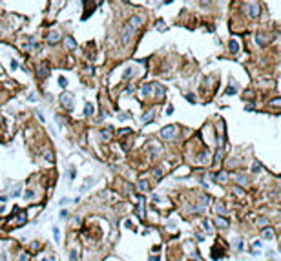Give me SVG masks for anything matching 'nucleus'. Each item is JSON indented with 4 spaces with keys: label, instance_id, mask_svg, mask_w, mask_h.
<instances>
[{
    "label": "nucleus",
    "instance_id": "1",
    "mask_svg": "<svg viewBox=\"0 0 281 261\" xmlns=\"http://www.w3.org/2000/svg\"><path fill=\"white\" fill-rule=\"evenodd\" d=\"M140 24H143V17H139V15H135V17H131L130 20H128V24L122 28V31H121V42L122 44H128L130 40H131V37H133V33L140 28Z\"/></svg>",
    "mask_w": 281,
    "mask_h": 261
},
{
    "label": "nucleus",
    "instance_id": "2",
    "mask_svg": "<svg viewBox=\"0 0 281 261\" xmlns=\"http://www.w3.org/2000/svg\"><path fill=\"white\" fill-rule=\"evenodd\" d=\"M175 133H177V126H175V124L165 126V128L161 130V137H162V139H166V141H172V139L175 137Z\"/></svg>",
    "mask_w": 281,
    "mask_h": 261
},
{
    "label": "nucleus",
    "instance_id": "3",
    "mask_svg": "<svg viewBox=\"0 0 281 261\" xmlns=\"http://www.w3.org/2000/svg\"><path fill=\"white\" fill-rule=\"evenodd\" d=\"M246 13H248V17L257 18V17H259V4H257V2H250V4H246Z\"/></svg>",
    "mask_w": 281,
    "mask_h": 261
},
{
    "label": "nucleus",
    "instance_id": "4",
    "mask_svg": "<svg viewBox=\"0 0 281 261\" xmlns=\"http://www.w3.org/2000/svg\"><path fill=\"white\" fill-rule=\"evenodd\" d=\"M153 97H155V101H162V99H165V88H162V84L153 82Z\"/></svg>",
    "mask_w": 281,
    "mask_h": 261
},
{
    "label": "nucleus",
    "instance_id": "5",
    "mask_svg": "<svg viewBox=\"0 0 281 261\" xmlns=\"http://www.w3.org/2000/svg\"><path fill=\"white\" fill-rule=\"evenodd\" d=\"M60 102H62V106H64V108H68V110H73V97H71L69 93H62Z\"/></svg>",
    "mask_w": 281,
    "mask_h": 261
},
{
    "label": "nucleus",
    "instance_id": "6",
    "mask_svg": "<svg viewBox=\"0 0 281 261\" xmlns=\"http://www.w3.org/2000/svg\"><path fill=\"white\" fill-rule=\"evenodd\" d=\"M140 93H143L144 97H148V95H153V82L143 84V88H140Z\"/></svg>",
    "mask_w": 281,
    "mask_h": 261
},
{
    "label": "nucleus",
    "instance_id": "7",
    "mask_svg": "<svg viewBox=\"0 0 281 261\" xmlns=\"http://www.w3.org/2000/svg\"><path fill=\"white\" fill-rule=\"evenodd\" d=\"M95 183H97V179H95V177H88V179L84 181V184L80 186V192H82V194H84V192H88L89 186H91V184H95Z\"/></svg>",
    "mask_w": 281,
    "mask_h": 261
},
{
    "label": "nucleus",
    "instance_id": "8",
    "mask_svg": "<svg viewBox=\"0 0 281 261\" xmlns=\"http://www.w3.org/2000/svg\"><path fill=\"white\" fill-rule=\"evenodd\" d=\"M60 40V35L57 33V31H48V42L50 44H55V42H59Z\"/></svg>",
    "mask_w": 281,
    "mask_h": 261
},
{
    "label": "nucleus",
    "instance_id": "9",
    "mask_svg": "<svg viewBox=\"0 0 281 261\" xmlns=\"http://www.w3.org/2000/svg\"><path fill=\"white\" fill-rule=\"evenodd\" d=\"M261 235H263V239H267V241L274 239V234H272V228H263V230H261Z\"/></svg>",
    "mask_w": 281,
    "mask_h": 261
},
{
    "label": "nucleus",
    "instance_id": "10",
    "mask_svg": "<svg viewBox=\"0 0 281 261\" xmlns=\"http://www.w3.org/2000/svg\"><path fill=\"white\" fill-rule=\"evenodd\" d=\"M37 75H38L40 79H46V77H48V75H50V69H46V66L42 64V66L38 68V71H37Z\"/></svg>",
    "mask_w": 281,
    "mask_h": 261
},
{
    "label": "nucleus",
    "instance_id": "11",
    "mask_svg": "<svg viewBox=\"0 0 281 261\" xmlns=\"http://www.w3.org/2000/svg\"><path fill=\"white\" fill-rule=\"evenodd\" d=\"M133 71H135V68H133V66H128V68L124 69V73H122V80H128V79L133 75Z\"/></svg>",
    "mask_w": 281,
    "mask_h": 261
},
{
    "label": "nucleus",
    "instance_id": "12",
    "mask_svg": "<svg viewBox=\"0 0 281 261\" xmlns=\"http://www.w3.org/2000/svg\"><path fill=\"white\" fill-rule=\"evenodd\" d=\"M101 137L106 139V141H110V137H111V126H106V128L101 132Z\"/></svg>",
    "mask_w": 281,
    "mask_h": 261
},
{
    "label": "nucleus",
    "instance_id": "13",
    "mask_svg": "<svg viewBox=\"0 0 281 261\" xmlns=\"http://www.w3.org/2000/svg\"><path fill=\"white\" fill-rule=\"evenodd\" d=\"M64 44H66L68 50H75V46H77V44H75V40H73V38H69V37L64 40Z\"/></svg>",
    "mask_w": 281,
    "mask_h": 261
},
{
    "label": "nucleus",
    "instance_id": "14",
    "mask_svg": "<svg viewBox=\"0 0 281 261\" xmlns=\"http://www.w3.org/2000/svg\"><path fill=\"white\" fill-rule=\"evenodd\" d=\"M139 190H140V192H148V190H150L148 181H144V179H143V181H139Z\"/></svg>",
    "mask_w": 281,
    "mask_h": 261
},
{
    "label": "nucleus",
    "instance_id": "15",
    "mask_svg": "<svg viewBox=\"0 0 281 261\" xmlns=\"http://www.w3.org/2000/svg\"><path fill=\"white\" fill-rule=\"evenodd\" d=\"M228 47H230V51H232V53H237V50H239V46H237L236 40H230V42H228Z\"/></svg>",
    "mask_w": 281,
    "mask_h": 261
},
{
    "label": "nucleus",
    "instance_id": "16",
    "mask_svg": "<svg viewBox=\"0 0 281 261\" xmlns=\"http://www.w3.org/2000/svg\"><path fill=\"white\" fill-rule=\"evenodd\" d=\"M216 225H217L219 228H226V226H228V221L223 219V217H217V219H216Z\"/></svg>",
    "mask_w": 281,
    "mask_h": 261
},
{
    "label": "nucleus",
    "instance_id": "17",
    "mask_svg": "<svg viewBox=\"0 0 281 261\" xmlns=\"http://www.w3.org/2000/svg\"><path fill=\"white\" fill-rule=\"evenodd\" d=\"M255 38H257V44H259L261 47H263V46H267V40H265V35H263V33H257V37H255Z\"/></svg>",
    "mask_w": 281,
    "mask_h": 261
},
{
    "label": "nucleus",
    "instance_id": "18",
    "mask_svg": "<svg viewBox=\"0 0 281 261\" xmlns=\"http://www.w3.org/2000/svg\"><path fill=\"white\" fill-rule=\"evenodd\" d=\"M150 121H153V111H146L143 115V123H150Z\"/></svg>",
    "mask_w": 281,
    "mask_h": 261
},
{
    "label": "nucleus",
    "instance_id": "19",
    "mask_svg": "<svg viewBox=\"0 0 281 261\" xmlns=\"http://www.w3.org/2000/svg\"><path fill=\"white\" fill-rule=\"evenodd\" d=\"M203 226H204V230L208 232V234H212L214 230H212V223H210L208 219H203Z\"/></svg>",
    "mask_w": 281,
    "mask_h": 261
},
{
    "label": "nucleus",
    "instance_id": "20",
    "mask_svg": "<svg viewBox=\"0 0 281 261\" xmlns=\"http://www.w3.org/2000/svg\"><path fill=\"white\" fill-rule=\"evenodd\" d=\"M236 179H237V183H239V184H243V186H246V184H248V177H246V175H237Z\"/></svg>",
    "mask_w": 281,
    "mask_h": 261
},
{
    "label": "nucleus",
    "instance_id": "21",
    "mask_svg": "<svg viewBox=\"0 0 281 261\" xmlns=\"http://www.w3.org/2000/svg\"><path fill=\"white\" fill-rule=\"evenodd\" d=\"M93 113V106L89 104V102H86V106H84V115H91Z\"/></svg>",
    "mask_w": 281,
    "mask_h": 261
},
{
    "label": "nucleus",
    "instance_id": "22",
    "mask_svg": "<svg viewBox=\"0 0 281 261\" xmlns=\"http://www.w3.org/2000/svg\"><path fill=\"white\" fill-rule=\"evenodd\" d=\"M197 161H199L201 164H204V162H208V153H206V152H203V153L199 155V159H197Z\"/></svg>",
    "mask_w": 281,
    "mask_h": 261
},
{
    "label": "nucleus",
    "instance_id": "23",
    "mask_svg": "<svg viewBox=\"0 0 281 261\" xmlns=\"http://www.w3.org/2000/svg\"><path fill=\"white\" fill-rule=\"evenodd\" d=\"M216 181H219V183H225V181H226V174H225V172L217 174V175H216Z\"/></svg>",
    "mask_w": 281,
    "mask_h": 261
},
{
    "label": "nucleus",
    "instance_id": "24",
    "mask_svg": "<svg viewBox=\"0 0 281 261\" xmlns=\"http://www.w3.org/2000/svg\"><path fill=\"white\" fill-rule=\"evenodd\" d=\"M59 86L60 88H66L68 86V79L66 77H59Z\"/></svg>",
    "mask_w": 281,
    "mask_h": 261
},
{
    "label": "nucleus",
    "instance_id": "25",
    "mask_svg": "<svg viewBox=\"0 0 281 261\" xmlns=\"http://www.w3.org/2000/svg\"><path fill=\"white\" fill-rule=\"evenodd\" d=\"M216 212H217V214H225V205H223V203H217V205H216Z\"/></svg>",
    "mask_w": 281,
    "mask_h": 261
},
{
    "label": "nucleus",
    "instance_id": "26",
    "mask_svg": "<svg viewBox=\"0 0 281 261\" xmlns=\"http://www.w3.org/2000/svg\"><path fill=\"white\" fill-rule=\"evenodd\" d=\"M69 261H77V250L75 248L69 250Z\"/></svg>",
    "mask_w": 281,
    "mask_h": 261
},
{
    "label": "nucleus",
    "instance_id": "27",
    "mask_svg": "<svg viewBox=\"0 0 281 261\" xmlns=\"http://www.w3.org/2000/svg\"><path fill=\"white\" fill-rule=\"evenodd\" d=\"M44 161L53 162V155H51V152H44Z\"/></svg>",
    "mask_w": 281,
    "mask_h": 261
},
{
    "label": "nucleus",
    "instance_id": "28",
    "mask_svg": "<svg viewBox=\"0 0 281 261\" xmlns=\"http://www.w3.org/2000/svg\"><path fill=\"white\" fill-rule=\"evenodd\" d=\"M252 247H254V250H255V252H259L263 245H261V241H254V243H252Z\"/></svg>",
    "mask_w": 281,
    "mask_h": 261
},
{
    "label": "nucleus",
    "instance_id": "29",
    "mask_svg": "<svg viewBox=\"0 0 281 261\" xmlns=\"http://www.w3.org/2000/svg\"><path fill=\"white\" fill-rule=\"evenodd\" d=\"M226 93H228V95H234V93H236V86H234V82L226 88Z\"/></svg>",
    "mask_w": 281,
    "mask_h": 261
},
{
    "label": "nucleus",
    "instance_id": "30",
    "mask_svg": "<svg viewBox=\"0 0 281 261\" xmlns=\"http://www.w3.org/2000/svg\"><path fill=\"white\" fill-rule=\"evenodd\" d=\"M17 223L18 225H24L26 223V214H20V217H17Z\"/></svg>",
    "mask_w": 281,
    "mask_h": 261
},
{
    "label": "nucleus",
    "instance_id": "31",
    "mask_svg": "<svg viewBox=\"0 0 281 261\" xmlns=\"http://www.w3.org/2000/svg\"><path fill=\"white\" fill-rule=\"evenodd\" d=\"M53 237H55V241H60V232H59V228H57V226L53 228Z\"/></svg>",
    "mask_w": 281,
    "mask_h": 261
},
{
    "label": "nucleus",
    "instance_id": "32",
    "mask_svg": "<svg viewBox=\"0 0 281 261\" xmlns=\"http://www.w3.org/2000/svg\"><path fill=\"white\" fill-rule=\"evenodd\" d=\"M157 29L159 31H165V20H157Z\"/></svg>",
    "mask_w": 281,
    "mask_h": 261
},
{
    "label": "nucleus",
    "instance_id": "33",
    "mask_svg": "<svg viewBox=\"0 0 281 261\" xmlns=\"http://www.w3.org/2000/svg\"><path fill=\"white\" fill-rule=\"evenodd\" d=\"M234 247L237 250H243V245H241V239H234Z\"/></svg>",
    "mask_w": 281,
    "mask_h": 261
},
{
    "label": "nucleus",
    "instance_id": "34",
    "mask_svg": "<svg viewBox=\"0 0 281 261\" xmlns=\"http://www.w3.org/2000/svg\"><path fill=\"white\" fill-rule=\"evenodd\" d=\"M153 175H155V179H161V177H162V172H161L159 168H155V170H153Z\"/></svg>",
    "mask_w": 281,
    "mask_h": 261
},
{
    "label": "nucleus",
    "instance_id": "35",
    "mask_svg": "<svg viewBox=\"0 0 281 261\" xmlns=\"http://www.w3.org/2000/svg\"><path fill=\"white\" fill-rule=\"evenodd\" d=\"M186 101H188V102H195V97H194L192 93H188V95H186Z\"/></svg>",
    "mask_w": 281,
    "mask_h": 261
},
{
    "label": "nucleus",
    "instance_id": "36",
    "mask_svg": "<svg viewBox=\"0 0 281 261\" xmlns=\"http://www.w3.org/2000/svg\"><path fill=\"white\" fill-rule=\"evenodd\" d=\"M18 194H20V188H17V186H15V188H13V192H11V196H13V197H17Z\"/></svg>",
    "mask_w": 281,
    "mask_h": 261
},
{
    "label": "nucleus",
    "instance_id": "37",
    "mask_svg": "<svg viewBox=\"0 0 281 261\" xmlns=\"http://www.w3.org/2000/svg\"><path fill=\"white\" fill-rule=\"evenodd\" d=\"M281 104V101L279 99H274V101H270V106H279Z\"/></svg>",
    "mask_w": 281,
    "mask_h": 261
},
{
    "label": "nucleus",
    "instance_id": "38",
    "mask_svg": "<svg viewBox=\"0 0 281 261\" xmlns=\"http://www.w3.org/2000/svg\"><path fill=\"white\" fill-rule=\"evenodd\" d=\"M252 172H259V164H257V162L252 164Z\"/></svg>",
    "mask_w": 281,
    "mask_h": 261
},
{
    "label": "nucleus",
    "instance_id": "39",
    "mask_svg": "<svg viewBox=\"0 0 281 261\" xmlns=\"http://www.w3.org/2000/svg\"><path fill=\"white\" fill-rule=\"evenodd\" d=\"M172 113H174V106H172V104H170V106H168V108H166V115H172Z\"/></svg>",
    "mask_w": 281,
    "mask_h": 261
},
{
    "label": "nucleus",
    "instance_id": "40",
    "mask_svg": "<svg viewBox=\"0 0 281 261\" xmlns=\"http://www.w3.org/2000/svg\"><path fill=\"white\" fill-rule=\"evenodd\" d=\"M128 133H131V130H130V128H124V130H121V135H128Z\"/></svg>",
    "mask_w": 281,
    "mask_h": 261
},
{
    "label": "nucleus",
    "instance_id": "41",
    "mask_svg": "<svg viewBox=\"0 0 281 261\" xmlns=\"http://www.w3.org/2000/svg\"><path fill=\"white\" fill-rule=\"evenodd\" d=\"M59 203H60V206H62V205H68V203H69V199H68V197H62Z\"/></svg>",
    "mask_w": 281,
    "mask_h": 261
},
{
    "label": "nucleus",
    "instance_id": "42",
    "mask_svg": "<svg viewBox=\"0 0 281 261\" xmlns=\"http://www.w3.org/2000/svg\"><path fill=\"white\" fill-rule=\"evenodd\" d=\"M28 101H37V95H35V93H29V95H28Z\"/></svg>",
    "mask_w": 281,
    "mask_h": 261
},
{
    "label": "nucleus",
    "instance_id": "43",
    "mask_svg": "<svg viewBox=\"0 0 281 261\" xmlns=\"http://www.w3.org/2000/svg\"><path fill=\"white\" fill-rule=\"evenodd\" d=\"M31 197H33V190H28V192H26V199H31Z\"/></svg>",
    "mask_w": 281,
    "mask_h": 261
},
{
    "label": "nucleus",
    "instance_id": "44",
    "mask_svg": "<svg viewBox=\"0 0 281 261\" xmlns=\"http://www.w3.org/2000/svg\"><path fill=\"white\" fill-rule=\"evenodd\" d=\"M234 192H236L237 196H243V190H241V188H237V186H236V188H234Z\"/></svg>",
    "mask_w": 281,
    "mask_h": 261
},
{
    "label": "nucleus",
    "instance_id": "45",
    "mask_svg": "<svg viewBox=\"0 0 281 261\" xmlns=\"http://www.w3.org/2000/svg\"><path fill=\"white\" fill-rule=\"evenodd\" d=\"M18 261H28V254H20V259Z\"/></svg>",
    "mask_w": 281,
    "mask_h": 261
},
{
    "label": "nucleus",
    "instance_id": "46",
    "mask_svg": "<svg viewBox=\"0 0 281 261\" xmlns=\"http://www.w3.org/2000/svg\"><path fill=\"white\" fill-rule=\"evenodd\" d=\"M60 217H68V210H60Z\"/></svg>",
    "mask_w": 281,
    "mask_h": 261
},
{
    "label": "nucleus",
    "instance_id": "47",
    "mask_svg": "<svg viewBox=\"0 0 281 261\" xmlns=\"http://www.w3.org/2000/svg\"><path fill=\"white\" fill-rule=\"evenodd\" d=\"M37 115H38V119H40V121H42V123L46 121V119H44V115H42V111H37Z\"/></svg>",
    "mask_w": 281,
    "mask_h": 261
},
{
    "label": "nucleus",
    "instance_id": "48",
    "mask_svg": "<svg viewBox=\"0 0 281 261\" xmlns=\"http://www.w3.org/2000/svg\"><path fill=\"white\" fill-rule=\"evenodd\" d=\"M8 201V196H0V203H6Z\"/></svg>",
    "mask_w": 281,
    "mask_h": 261
},
{
    "label": "nucleus",
    "instance_id": "49",
    "mask_svg": "<svg viewBox=\"0 0 281 261\" xmlns=\"http://www.w3.org/2000/svg\"><path fill=\"white\" fill-rule=\"evenodd\" d=\"M17 66H18V64H17V60H11V68H13V69H17Z\"/></svg>",
    "mask_w": 281,
    "mask_h": 261
},
{
    "label": "nucleus",
    "instance_id": "50",
    "mask_svg": "<svg viewBox=\"0 0 281 261\" xmlns=\"http://www.w3.org/2000/svg\"><path fill=\"white\" fill-rule=\"evenodd\" d=\"M159 259H161L159 256H152V257H150V261H159Z\"/></svg>",
    "mask_w": 281,
    "mask_h": 261
},
{
    "label": "nucleus",
    "instance_id": "51",
    "mask_svg": "<svg viewBox=\"0 0 281 261\" xmlns=\"http://www.w3.org/2000/svg\"><path fill=\"white\" fill-rule=\"evenodd\" d=\"M40 261H50V259H48V257H42V259H40Z\"/></svg>",
    "mask_w": 281,
    "mask_h": 261
}]
</instances>
